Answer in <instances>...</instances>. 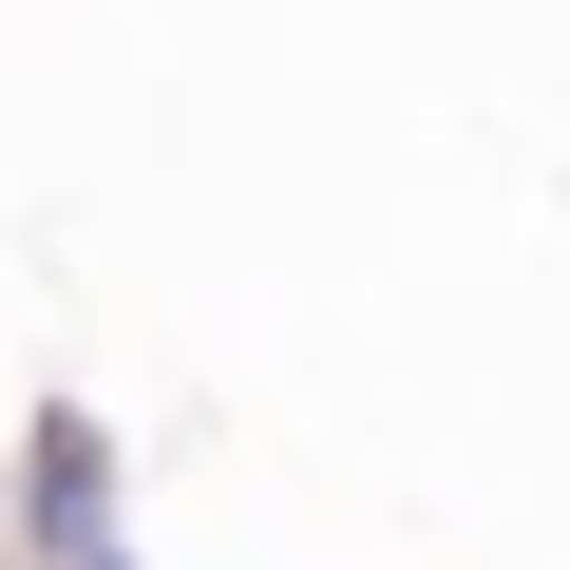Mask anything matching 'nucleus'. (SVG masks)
Masks as SVG:
<instances>
[]
</instances>
